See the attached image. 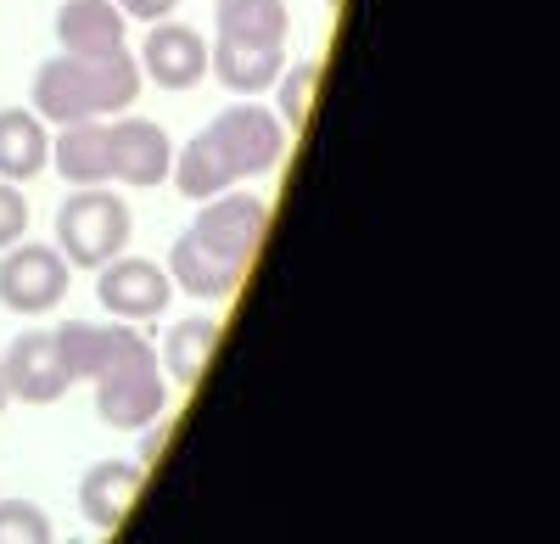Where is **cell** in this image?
<instances>
[{
	"label": "cell",
	"mask_w": 560,
	"mask_h": 544,
	"mask_svg": "<svg viewBox=\"0 0 560 544\" xmlns=\"http://www.w3.org/2000/svg\"><path fill=\"white\" fill-rule=\"evenodd\" d=\"M140 483H147V466H140V461H96L79 477V511H84V522L96 533H113L129 517Z\"/></svg>",
	"instance_id": "11"
},
{
	"label": "cell",
	"mask_w": 560,
	"mask_h": 544,
	"mask_svg": "<svg viewBox=\"0 0 560 544\" xmlns=\"http://www.w3.org/2000/svg\"><path fill=\"white\" fill-rule=\"evenodd\" d=\"M208 135H213V147L224 152V163L236 169V180H258V174H269L280 158H287V129H280V118L269 107H258L253 96L236 102V107H224L208 124Z\"/></svg>",
	"instance_id": "6"
},
{
	"label": "cell",
	"mask_w": 560,
	"mask_h": 544,
	"mask_svg": "<svg viewBox=\"0 0 560 544\" xmlns=\"http://www.w3.org/2000/svg\"><path fill=\"white\" fill-rule=\"evenodd\" d=\"M96 298H102V309L113 314V321L135 326V321H152V314L168 309L174 281H168V269H163L158 258H129V253H118V258H107V264L96 269Z\"/></svg>",
	"instance_id": "7"
},
{
	"label": "cell",
	"mask_w": 560,
	"mask_h": 544,
	"mask_svg": "<svg viewBox=\"0 0 560 544\" xmlns=\"http://www.w3.org/2000/svg\"><path fill=\"white\" fill-rule=\"evenodd\" d=\"M135 68H140V79H152L163 90H191L208 73V45H202L197 28L163 18V23H152L147 45H140V57H135Z\"/></svg>",
	"instance_id": "10"
},
{
	"label": "cell",
	"mask_w": 560,
	"mask_h": 544,
	"mask_svg": "<svg viewBox=\"0 0 560 544\" xmlns=\"http://www.w3.org/2000/svg\"><path fill=\"white\" fill-rule=\"evenodd\" d=\"M264 231H269V202L253 197V192H236V186H230V192H219V197L202 202L197 224H191L185 236L202 242V247H208L213 258H224V264L253 269Z\"/></svg>",
	"instance_id": "4"
},
{
	"label": "cell",
	"mask_w": 560,
	"mask_h": 544,
	"mask_svg": "<svg viewBox=\"0 0 560 544\" xmlns=\"http://www.w3.org/2000/svg\"><path fill=\"white\" fill-rule=\"evenodd\" d=\"M107 158L113 180H124V186H163L174 169V141L152 118H118L107 124Z\"/></svg>",
	"instance_id": "9"
},
{
	"label": "cell",
	"mask_w": 560,
	"mask_h": 544,
	"mask_svg": "<svg viewBox=\"0 0 560 544\" xmlns=\"http://www.w3.org/2000/svg\"><path fill=\"white\" fill-rule=\"evenodd\" d=\"M213 28L219 39H242V45H287L292 12L287 0H219Z\"/></svg>",
	"instance_id": "17"
},
{
	"label": "cell",
	"mask_w": 560,
	"mask_h": 544,
	"mask_svg": "<svg viewBox=\"0 0 560 544\" xmlns=\"http://www.w3.org/2000/svg\"><path fill=\"white\" fill-rule=\"evenodd\" d=\"M325 7H342V0H325Z\"/></svg>",
	"instance_id": "26"
},
{
	"label": "cell",
	"mask_w": 560,
	"mask_h": 544,
	"mask_svg": "<svg viewBox=\"0 0 560 544\" xmlns=\"http://www.w3.org/2000/svg\"><path fill=\"white\" fill-rule=\"evenodd\" d=\"M0 371H7V393L23 398V404H57L73 387L57 332H23L7 354H0Z\"/></svg>",
	"instance_id": "8"
},
{
	"label": "cell",
	"mask_w": 560,
	"mask_h": 544,
	"mask_svg": "<svg viewBox=\"0 0 560 544\" xmlns=\"http://www.w3.org/2000/svg\"><path fill=\"white\" fill-rule=\"evenodd\" d=\"M0 544H57L51 517L34 500H0Z\"/></svg>",
	"instance_id": "21"
},
{
	"label": "cell",
	"mask_w": 560,
	"mask_h": 544,
	"mask_svg": "<svg viewBox=\"0 0 560 544\" xmlns=\"http://www.w3.org/2000/svg\"><path fill=\"white\" fill-rule=\"evenodd\" d=\"M51 247L73 269H102L107 258H118L129 247V208H124V197H113L102 186H79L57 208V242Z\"/></svg>",
	"instance_id": "3"
},
{
	"label": "cell",
	"mask_w": 560,
	"mask_h": 544,
	"mask_svg": "<svg viewBox=\"0 0 560 544\" xmlns=\"http://www.w3.org/2000/svg\"><path fill=\"white\" fill-rule=\"evenodd\" d=\"M213 348H219V321H213V314L179 321V326H168V337H163V371H168L179 387H191V382L208 371Z\"/></svg>",
	"instance_id": "19"
},
{
	"label": "cell",
	"mask_w": 560,
	"mask_h": 544,
	"mask_svg": "<svg viewBox=\"0 0 560 544\" xmlns=\"http://www.w3.org/2000/svg\"><path fill=\"white\" fill-rule=\"evenodd\" d=\"M68 258L51 242H12L0 258V303L12 314H51L68 298Z\"/></svg>",
	"instance_id": "5"
},
{
	"label": "cell",
	"mask_w": 560,
	"mask_h": 544,
	"mask_svg": "<svg viewBox=\"0 0 560 544\" xmlns=\"http://www.w3.org/2000/svg\"><path fill=\"white\" fill-rule=\"evenodd\" d=\"M140 432H147V438H140V461H158L163 443H168V421H147Z\"/></svg>",
	"instance_id": "24"
},
{
	"label": "cell",
	"mask_w": 560,
	"mask_h": 544,
	"mask_svg": "<svg viewBox=\"0 0 560 544\" xmlns=\"http://www.w3.org/2000/svg\"><path fill=\"white\" fill-rule=\"evenodd\" d=\"M57 343H62L68 382H90V387H96V416L107 427L140 432L147 421L163 416L168 377L158 366V348L140 337L135 326H124V321H113V326L68 321L57 332Z\"/></svg>",
	"instance_id": "1"
},
{
	"label": "cell",
	"mask_w": 560,
	"mask_h": 544,
	"mask_svg": "<svg viewBox=\"0 0 560 544\" xmlns=\"http://www.w3.org/2000/svg\"><path fill=\"white\" fill-rule=\"evenodd\" d=\"M23 231H28V202L12 180H0V253L12 242H23Z\"/></svg>",
	"instance_id": "22"
},
{
	"label": "cell",
	"mask_w": 560,
	"mask_h": 544,
	"mask_svg": "<svg viewBox=\"0 0 560 544\" xmlns=\"http://www.w3.org/2000/svg\"><path fill=\"white\" fill-rule=\"evenodd\" d=\"M174 192L185 197V202H208V197H219V192H230V186H242L236 180V169L224 163V152L213 147V135L202 129L197 141H185V152H174Z\"/></svg>",
	"instance_id": "18"
},
{
	"label": "cell",
	"mask_w": 560,
	"mask_h": 544,
	"mask_svg": "<svg viewBox=\"0 0 560 544\" xmlns=\"http://www.w3.org/2000/svg\"><path fill=\"white\" fill-rule=\"evenodd\" d=\"M163 269H168V281H174L185 298H197V303H224L230 292L247 281V269L213 258V253H208L202 242H191V236H179V242H174V253H168Z\"/></svg>",
	"instance_id": "14"
},
{
	"label": "cell",
	"mask_w": 560,
	"mask_h": 544,
	"mask_svg": "<svg viewBox=\"0 0 560 544\" xmlns=\"http://www.w3.org/2000/svg\"><path fill=\"white\" fill-rule=\"evenodd\" d=\"M51 163L68 186H107L113 158H107V118H84V124H57L51 135Z\"/></svg>",
	"instance_id": "13"
},
{
	"label": "cell",
	"mask_w": 560,
	"mask_h": 544,
	"mask_svg": "<svg viewBox=\"0 0 560 544\" xmlns=\"http://www.w3.org/2000/svg\"><path fill=\"white\" fill-rule=\"evenodd\" d=\"M124 12L113 0H62L57 12V45L62 51H118L124 45Z\"/></svg>",
	"instance_id": "16"
},
{
	"label": "cell",
	"mask_w": 560,
	"mask_h": 544,
	"mask_svg": "<svg viewBox=\"0 0 560 544\" xmlns=\"http://www.w3.org/2000/svg\"><path fill=\"white\" fill-rule=\"evenodd\" d=\"M113 7H118L124 18H140V23H163L179 0H113Z\"/></svg>",
	"instance_id": "23"
},
{
	"label": "cell",
	"mask_w": 560,
	"mask_h": 544,
	"mask_svg": "<svg viewBox=\"0 0 560 544\" xmlns=\"http://www.w3.org/2000/svg\"><path fill=\"white\" fill-rule=\"evenodd\" d=\"M319 62L314 57H303V62H292V68H280V79L269 84L275 90V118H280V129L287 135H298L303 124H308V102H314V90H319Z\"/></svg>",
	"instance_id": "20"
},
{
	"label": "cell",
	"mask_w": 560,
	"mask_h": 544,
	"mask_svg": "<svg viewBox=\"0 0 560 544\" xmlns=\"http://www.w3.org/2000/svg\"><path fill=\"white\" fill-rule=\"evenodd\" d=\"M287 68V45H242V39H213L208 45V73L230 96H264Z\"/></svg>",
	"instance_id": "12"
},
{
	"label": "cell",
	"mask_w": 560,
	"mask_h": 544,
	"mask_svg": "<svg viewBox=\"0 0 560 544\" xmlns=\"http://www.w3.org/2000/svg\"><path fill=\"white\" fill-rule=\"evenodd\" d=\"M51 163V129L34 107H0V180H34Z\"/></svg>",
	"instance_id": "15"
},
{
	"label": "cell",
	"mask_w": 560,
	"mask_h": 544,
	"mask_svg": "<svg viewBox=\"0 0 560 544\" xmlns=\"http://www.w3.org/2000/svg\"><path fill=\"white\" fill-rule=\"evenodd\" d=\"M140 96V68L124 51H57L34 73V113L45 124H84L129 113Z\"/></svg>",
	"instance_id": "2"
},
{
	"label": "cell",
	"mask_w": 560,
	"mask_h": 544,
	"mask_svg": "<svg viewBox=\"0 0 560 544\" xmlns=\"http://www.w3.org/2000/svg\"><path fill=\"white\" fill-rule=\"evenodd\" d=\"M7 404H12V393H7V371H0V410H7Z\"/></svg>",
	"instance_id": "25"
}]
</instances>
